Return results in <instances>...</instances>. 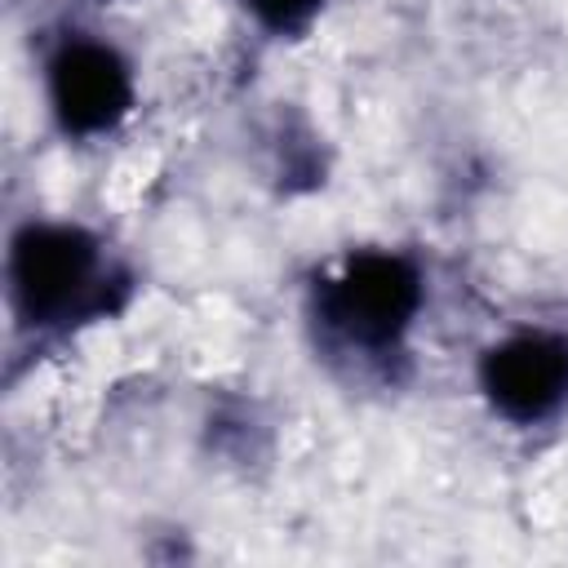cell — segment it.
Listing matches in <instances>:
<instances>
[{"mask_svg":"<svg viewBox=\"0 0 568 568\" xmlns=\"http://www.w3.org/2000/svg\"><path fill=\"white\" fill-rule=\"evenodd\" d=\"M417 297H422V284L408 262L368 253V257H355L346 275L333 284L328 311L355 342H390L413 320Z\"/></svg>","mask_w":568,"mask_h":568,"instance_id":"cell-1","label":"cell"},{"mask_svg":"<svg viewBox=\"0 0 568 568\" xmlns=\"http://www.w3.org/2000/svg\"><path fill=\"white\" fill-rule=\"evenodd\" d=\"M93 280V244L71 226H31L13 244V284L36 320L67 315Z\"/></svg>","mask_w":568,"mask_h":568,"instance_id":"cell-2","label":"cell"},{"mask_svg":"<svg viewBox=\"0 0 568 568\" xmlns=\"http://www.w3.org/2000/svg\"><path fill=\"white\" fill-rule=\"evenodd\" d=\"M484 386L506 417L532 422L568 395V342L524 333L484 359Z\"/></svg>","mask_w":568,"mask_h":568,"instance_id":"cell-3","label":"cell"},{"mask_svg":"<svg viewBox=\"0 0 568 568\" xmlns=\"http://www.w3.org/2000/svg\"><path fill=\"white\" fill-rule=\"evenodd\" d=\"M53 106L67 129L98 133L129 106V71L102 44H71L53 62Z\"/></svg>","mask_w":568,"mask_h":568,"instance_id":"cell-4","label":"cell"},{"mask_svg":"<svg viewBox=\"0 0 568 568\" xmlns=\"http://www.w3.org/2000/svg\"><path fill=\"white\" fill-rule=\"evenodd\" d=\"M253 9H257V18L266 22V27H275V31H288V27H302L315 9H320V0H248Z\"/></svg>","mask_w":568,"mask_h":568,"instance_id":"cell-5","label":"cell"}]
</instances>
